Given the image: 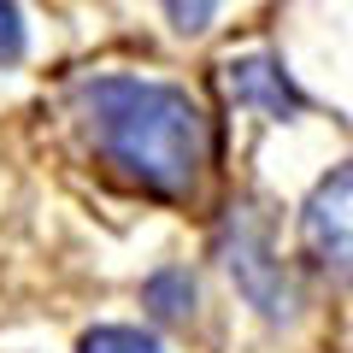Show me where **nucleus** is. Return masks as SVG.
<instances>
[{"label":"nucleus","mask_w":353,"mask_h":353,"mask_svg":"<svg viewBox=\"0 0 353 353\" xmlns=\"http://www.w3.org/2000/svg\"><path fill=\"white\" fill-rule=\"evenodd\" d=\"M77 112L118 176H130L159 201L194 194L212 153V130L183 88L153 77H94L77 88Z\"/></svg>","instance_id":"1"},{"label":"nucleus","mask_w":353,"mask_h":353,"mask_svg":"<svg viewBox=\"0 0 353 353\" xmlns=\"http://www.w3.org/2000/svg\"><path fill=\"white\" fill-rule=\"evenodd\" d=\"M77 353H159V341L141 336V330H130V324H101V330L83 336Z\"/></svg>","instance_id":"4"},{"label":"nucleus","mask_w":353,"mask_h":353,"mask_svg":"<svg viewBox=\"0 0 353 353\" xmlns=\"http://www.w3.org/2000/svg\"><path fill=\"white\" fill-rule=\"evenodd\" d=\"M24 59V18H18L12 0H0V65Z\"/></svg>","instance_id":"7"},{"label":"nucleus","mask_w":353,"mask_h":353,"mask_svg":"<svg viewBox=\"0 0 353 353\" xmlns=\"http://www.w3.org/2000/svg\"><path fill=\"white\" fill-rule=\"evenodd\" d=\"M301 230H306V248L324 265L353 271V165L330 171L312 189V201H306V212H301Z\"/></svg>","instance_id":"2"},{"label":"nucleus","mask_w":353,"mask_h":353,"mask_svg":"<svg viewBox=\"0 0 353 353\" xmlns=\"http://www.w3.org/2000/svg\"><path fill=\"white\" fill-rule=\"evenodd\" d=\"M165 12H171V24L183 30V36H201V30L212 24L218 0H165Z\"/></svg>","instance_id":"6"},{"label":"nucleus","mask_w":353,"mask_h":353,"mask_svg":"<svg viewBox=\"0 0 353 353\" xmlns=\"http://www.w3.org/2000/svg\"><path fill=\"white\" fill-rule=\"evenodd\" d=\"M230 94H236L241 106H259L265 118L301 112V94L289 88V77H283L271 59H236L230 65Z\"/></svg>","instance_id":"3"},{"label":"nucleus","mask_w":353,"mask_h":353,"mask_svg":"<svg viewBox=\"0 0 353 353\" xmlns=\"http://www.w3.org/2000/svg\"><path fill=\"white\" fill-rule=\"evenodd\" d=\"M148 301H153V312L183 318V306L194 301V289H189V277H183V271H171V277H153V283H148Z\"/></svg>","instance_id":"5"}]
</instances>
